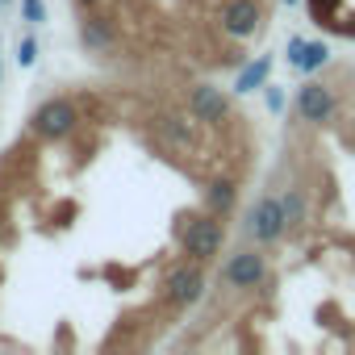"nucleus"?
Returning a JSON list of instances; mask_svg holds the SVG:
<instances>
[{
	"label": "nucleus",
	"mask_w": 355,
	"mask_h": 355,
	"mask_svg": "<svg viewBox=\"0 0 355 355\" xmlns=\"http://www.w3.org/2000/svg\"><path fill=\"white\" fill-rule=\"evenodd\" d=\"M175 234H180V251L197 263L214 259L226 243V226L218 222V214H184L180 226H175Z\"/></svg>",
	"instance_id": "nucleus-1"
},
{
	"label": "nucleus",
	"mask_w": 355,
	"mask_h": 355,
	"mask_svg": "<svg viewBox=\"0 0 355 355\" xmlns=\"http://www.w3.org/2000/svg\"><path fill=\"white\" fill-rule=\"evenodd\" d=\"M247 230L255 243H280L288 234V214H284V197H259L251 218H247Z\"/></svg>",
	"instance_id": "nucleus-2"
},
{
	"label": "nucleus",
	"mask_w": 355,
	"mask_h": 355,
	"mask_svg": "<svg viewBox=\"0 0 355 355\" xmlns=\"http://www.w3.org/2000/svg\"><path fill=\"white\" fill-rule=\"evenodd\" d=\"M76 105L67 101V96H55V101H42L38 109H34V117H30V125H34V134L38 138H51V142H59V138H67L71 130H76Z\"/></svg>",
	"instance_id": "nucleus-3"
},
{
	"label": "nucleus",
	"mask_w": 355,
	"mask_h": 355,
	"mask_svg": "<svg viewBox=\"0 0 355 355\" xmlns=\"http://www.w3.org/2000/svg\"><path fill=\"white\" fill-rule=\"evenodd\" d=\"M201 293H205V272H201L197 259L175 263V268L167 272V280H163V297H167L171 305H180V309H184V305H197Z\"/></svg>",
	"instance_id": "nucleus-4"
},
{
	"label": "nucleus",
	"mask_w": 355,
	"mask_h": 355,
	"mask_svg": "<svg viewBox=\"0 0 355 355\" xmlns=\"http://www.w3.org/2000/svg\"><path fill=\"white\" fill-rule=\"evenodd\" d=\"M189 113H193L201 125H226V121H230V101H226L222 88L197 84V88L189 92Z\"/></svg>",
	"instance_id": "nucleus-5"
},
{
	"label": "nucleus",
	"mask_w": 355,
	"mask_h": 355,
	"mask_svg": "<svg viewBox=\"0 0 355 355\" xmlns=\"http://www.w3.org/2000/svg\"><path fill=\"white\" fill-rule=\"evenodd\" d=\"M297 113L301 121H313V125H326L334 117V92L322 84V80H305L297 88Z\"/></svg>",
	"instance_id": "nucleus-6"
},
{
	"label": "nucleus",
	"mask_w": 355,
	"mask_h": 355,
	"mask_svg": "<svg viewBox=\"0 0 355 355\" xmlns=\"http://www.w3.org/2000/svg\"><path fill=\"white\" fill-rule=\"evenodd\" d=\"M263 276H268V263H263V255L251 251V247L234 251V255L226 259V268H222V280H226L230 288H255Z\"/></svg>",
	"instance_id": "nucleus-7"
},
{
	"label": "nucleus",
	"mask_w": 355,
	"mask_h": 355,
	"mask_svg": "<svg viewBox=\"0 0 355 355\" xmlns=\"http://www.w3.org/2000/svg\"><path fill=\"white\" fill-rule=\"evenodd\" d=\"M263 26V9H259V0H226V9H222V30L230 38H251L255 30Z\"/></svg>",
	"instance_id": "nucleus-8"
},
{
	"label": "nucleus",
	"mask_w": 355,
	"mask_h": 355,
	"mask_svg": "<svg viewBox=\"0 0 355 355\" xmlns=\"http://www.w3.org/2000/svg\"><path fill=\"white\" fill-rule=\"evenodd\" d=\"M288 63L297 71H318L330 63V51L326 42H305V38H288Z\"/></svg>",
	"instance_id": "nucleus-9"
},
{
	"label": "nucleus",
	"mask_w": 355,
	"mask_h": 355,
	"mask_svg": "<svg viewBox=\"0 0 355 355\" xmlns=\"http://www.w3.org/2000/svg\"><path fill=\"white\" fill-rule=\"evenodd\" d=\"M80 42L88 46V51H113V42H117V34H113V21L109 17H84L80 21Z\"/></svg>",
	"instance_id": "nucleus-10"
},
{
	"label": "nucleus",
	"mask_w": 355,
	"mask_h": 355,
	"mask_svg": "<svg viewBox=\"0 0 355 355\" xmlns=\"http://www.w3.org/2000/svg\"><path fill=\"white\" fill-rule=\"evenodd\" d=\"M234 201H239L234 180H214V184L205 189V209H209V214H230Z\"/></svg>",
	"instance_id": "nucleus-11"
},
{
	"label": "nucleus",
	"mask_w": 355,
	"mask_h": 355,
	"mask_svg": "<svg viewBox=\"0 0 355 355\" xmlns=\"http://www.w3.org/2000/svg\"><path fill=\"white\" fill-rule=\"evenodd\" d=\"M268 71H272V55H263V59H255V63H247L243 71H239V92H255V88H263V80H268Z\"/></svg>",
	"instance_id": "nucleus-12"
},
{
	"label": "nucleus",
	"mask_w": 355,
	"mask_h": 355,
	"mask_svg": "<svg viewBox=\"0 0 355 355\" xmlns=\"http://www.w3.org/2000/svg\"><path fill=\"white\" fill-rule=\"evenodd\" d=\"M284 214H288V230H301V226H305V218H309V197H305L301 184L288 189V197H284Z\"/></svg>",
	"instance_id": "nucleus-13"
},
{
	"label": "nucleus",
	"mask_w": 355,
	"mask_h": 355,
	"mask_svg": "<svg viewBox=\"0 0 355 355\" xmlns=\"http://www.w3.org/2000/svg\"><path fill=\"white\" fill-rule=\"evenodd\" d=\"M159 130H163L171 142H180V146H189V142H193V130H189V121H184V117H159Z\"/></svg>",
	"instance_id": "nucleus-14"
},
{
	"label": "nucleus",
	"mask_w": 355,
	"mask_h": 355,
	"mask_svg": "<svg viewBox=\"0 0 355 355\" xmlns=\"http://www.w3.org/2000/svg\"><path fill=\"white\" fill-rule=\"evenodd\" d=\"M305 5H309V17L318 26H330L338 17V0H305Z\"/></svg>",
	"instance_id": "nucleus-15"
},
{
	"label": "nucleus",
	"mask_w": 355,
	"mask_h": 355,
	"mask_svg": "<svg viewBox=\"0 0 355 355\" xmlns=\"http://www.w3.org/2000/svg\"><path fill=\"white\" fill-rule=\"evenodd\" d=\"M34 59H38V46H34V38H26V42L17 46V63H21V67H34Z\"/></svg>",
	"instance_id": "nucleus-16"
},
{
	"label": "nucleus",
	"mask_w": 355,
	"mask_h": 355,
	"mask_svg": "<svg viewBox=\"0 0 355 355\" xmlns=\"http://www.w3.org/2000/svg\"><path fill=\"white\" fill-rule=\"evenodd\" d=\"M268 109H272V113H280V109H284V92H280L276 84L268 88Z\"/></svg>",
	"instance_id": "nucleus-17"
},
{
	"label": "nucleus",
	"mask_w": 355,
	"mask_h": 355,
	"mask_svg": "<svg viewBox=\"0 0 355 355\" xmlns=\"http://www.w3.org/2000/svg\"><path fill=\"white\" fill-rule=\"evenodd\" d=\"M26 17L30 21H42V0H26Z\"/></svg>",
	"instance_id": "nucleus-18"
},
{
	"label": "nucleus",
	"mask_w": 355,
	"mask_h": 355,
	"mask_svg": "<svg viewBox=\"0 0 355 355\" xmlns=\"http://www.w3.org/2000/svg\"><path fill=\"white\" fill-rule=\"evenodd\" d=\"M76 5H84V9H92V5H101V0H76Z\"/></svg>",
	"instance_id": "nucleus-19"
},
{
	"label": "nucleus",
	"mask_w": 355,
	"mask_h": 355,
	"mask_svg": "<svg viewBox=\"0 0 355 355\" xmlns=\"http://www.w3.org/2000/svg\"><path fill=\"white\" fill-rule=\"evenodd\" d=\"M284 5H301V0H284Z\"/></svg>",
	"instance_id": "nucleus-20"
}]
</instances>
